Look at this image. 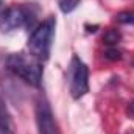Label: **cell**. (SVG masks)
Masks as SVG:
<instances>
[{
    "instance_id": "7a4b0ae2",
    "label": "cell",
    "mask_w": 134,
    "mask_h": 134,
    "mask_svg": "<svg viewBox=\"0 0 134 134\" xmlns=\"http://www.w3.org/2000/svg\"><path fill=\"white\" fill-rule=\"evenodd\" d=\"M55 27H56V20L53 16H50L44 22H41L28 37L27 48L30 55H33L34 58H37L42 63L47 61L50 56L52 41L55 36Z\"/></svg>"
},
{
    "instance_id": "8fae6325",
    "label": "cell",
    "mask_w": 134,
    "mask_h": 134,
    "mask_svg": "<svg viewBox=\"0 0 134 134\" xmlns=\"http://www.w3.org/2000/svg\"><path fill=\"white\" fill-rule=\"evenodd\" d=\"M128 111H130V114L134 117V101H133V103H130V108H128Z\"/></svg>"
},
{
    "instance_id": "6da1fadb",
    "label": "cell",
    "mask_w": 134,
    "mask_h": 134,
    "mask_svg": "<svg viewBox=\"0 0 134 134\" xmlns=\"http://www.w3.org/2000/svg\"><path fill=\"white\" fill-rule=\"evenodd\" d=\"M5 66L13 75L19 76L20 80H24L30 86L37 87L42 81V73H44L42 61H39L37 58H34L30 53L28 55H25V53H11V55L6 56Z\"/></svg>"
},
{
    "instance_id": "4fadbf2b",
    "label": "cell",
    "mask_w": 134,
    "mask_h": 134,
    "mask_svg": "<svg viewBox=\"0 0 134 134\" xmlns=\"http://www.w3.org/2000/svg\"><path fill=\"white\" fill-rule=\"evenodd\" d=\"M133 66H134V63H133Z\"/></svg>"
},
{
    "instance_id": "3957f363",
    "label": "cell",
    "mask_w": 134,
    "mask_h": 134,
    "mask_svg": "<svg viewBox=\"0 0 134 134\" xmlns=\"http://www.w3.org/2000/svg\"><path fill=\"white\" fill-rule=\"evenodd\" d=\"M69 91L73 100H80L89 92V67L73 55L69 66Z\"/></svg>"
},
{
    "instance_id": "52a82bcc",
    "label": "cell",
    "mask_w": 134,
    "mask_h": 134,
    "mask_svg": "<svg viewBox=\"0 0 134 134\" xmlns=\"http://www.w3.org/2000/svg\"><path fill=\"white\" fill-rule=\"evenodd\" d=\"M120 41H122V34H120V31H117V30H108L104 33V36H103V42L106 45H109V47L117 45Z\"/></svg>"
},
{
    "instance_id": "30bf717a",
    "label": "cell",
    "mask_w": 134,
    "mask_h": 134,
    "mask_svg": "<svg viewBox=\"0 0 134 134\" xmlns=\"http://www.w3.org/2000/svg\"><path fill=\"white\" fill-rule=\"evenodd\" d=\"M104 56H106L108 59H111V61H119V59H122V53H120L117 48H114V47H109V48L106 50Z\"/></svg>"
},
{
    "instance_id": "ba28073f",
    "label": "cell",
    "mask_w": 134,
    "mask_h": 134,
    "mask_svg": "<svg viewBox=\"0 0 134 134\" xmlns=\"http://www.w3.org/2000/svg\"><path fill=\"white\" fill-rule=\"evenodd\" d=\"M80 2L81 0H58V5H59V9L64 14H69L73 9H76V6L80 5Z\"/></svg>"
},
{
    "instance_id": "7c38bea8",
    "label": "cell",
    "mask_w": 134,
    "mask_h": 134,
    "mask_svg": "<svg viewBox=\"0 0 134 134\" xmlns=\"http://www.w3.org/2000/svg\"><path fill=\"white\" fill-rule=\"evenodd\" d=\"M2 5H3V2H2V0H0V8H2Z\"/></svg>"
},
{
    "instance_id": "9c48e42d",
    "label": "cell",
    "mask_w": 134,
    "mask_h": 134,
    "mask_svg": "<svg viewBox=\"0 0 134 134\" xmlns=\"http://www.w3.org/2000/svg\"><path fill=\"white\" fill-rule=\"evenodd\" d=\"M115 17H117V22H120V24L134 25V11H122Z\"/></svg>"
},
{
    "instance_id": "8992f818",
    "label": "cell",
    "mask_w": 134,
    "mask_h": 134,
    "mask_svg": "<svg viewBox=\"0 0 134 134\" xmlns=\"http://www.w3.org/2000/svg\"><path fill=\"white\" fill-rule=\"evenodd\" d=\"M0 134H16L13 117L2 98H0Z\"/></svg>"
},
{
    "instance_id": "5b68a950",
    "label": "cell",
    "mask_w": 134,
    "mask_h": 134,
    "mask_svg": "<svg viewBox=\"0 0 134 134\" xmlns=\"http://www.w3.org/2000/svg\"><path fill=\"white\" fill-rule=\"evenodd\" d=\"M34 111H36V123H37L39 134H61L47 98L44 97L37 98Z\"/></svg>"
},
{
    "instance_id": "277c9868",
    "label": "cell",
    "mask_w": 134,
    "mask_h": 134,
    "mask_svg": "<svg viewBox=\"0 0 134 134\" xmlns=\"http://www.w3.org/2000/svg\"><path fill=\"white\" fill-rule=\"evenodd\" d=\"M31 14L24 6H9L0 13V30L2 31H14L30 24Z\"/></svg>"
}]
</instances>
